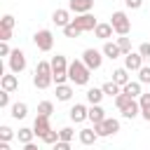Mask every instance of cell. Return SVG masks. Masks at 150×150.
Segmentation results:
<instances>
[{
    "mask_svg": "<svg viewBox=\"0 0 150 150\" xmlns=\"http://www.w3.org/2000/svg\"><path fill=\"white\" fill-rule=\"evenodd\" d=\"M91 70L84 66V61H73L70 66H68V80L75 84V87H84L87 82H89V75Z\"/></svg>",
    "mask_w": 150,
    "mask_h": 150,
    "instance_id": "1",
    "label": "cell"
},
{
    "mask_svg": "<svg viewBox=\"0 0 150 150\" xmlns=\"http://www.w3.org/2000/svg\"><path fill=\"white\" fill-rule=\"evenodd\" d=\"M52 112H54V103H52V101H42V103H38V115H42V117H52Z\"/></svg>",
    "mask_w": 150,
    "mask_h": 150,
    "instance_id": "30",
    "label": "cell"
},
{
    "mask_svg": "<svg viewBox=\"0 0 150 150\" xmlns=\"http://www.w3.org/2000/svg\"><path fill=\"white\" fill-rule=\"evenodd\" d=\"M101 52H103V56H108V59H117V56H124V54L120 52L117 42H110V40L103 45V49H101Z\"/></svg>",
    "mask_w": 150,
    "mask_h": 150,
    "instance_id": "18",
    "label": "cell"
},
{
    "mask_svg": "<svg viewBox=\"0 0 150 150\" xmlns=\"http://www.w3.org/2000/svg\"><path fill=\"white\" fill-rule=\"evenodd\" d=\"M42 141H45V143H49V145L59 143V131H54V129H52V131H49L47 136H42Z\"/></svg>",
    "mask_w": 150,
    "mask_h": 150,
    "instance_id": "37",
    "label": "cell"
},
{
    "mask_svg": "<svg viewBox=\"0 0 150 150\" xmlns=\"http://www.w3.org/2000/svg\"><path fill=\"white\" fill-rule=\"evenodd\" d=\"M0 108H9V91H0Z\"/></svg>",
    "mask_w": 150,
    "mask_h": 150,
    "instance_id": "39",
    "label": "cell"
},
{
    "mask_svg": "<svg viewBox=\"0 0 150 150\" xmlns=\"http://www.w3.org/2000/svg\"><path fill=\"white\" fill-rule=\"evenodd\" d=\"M105 94H103V89H96V87H91L89 91H87V101L91 103V105H101V98H103Z\"/></svg>",
    "mask_w": 150,
    "mask_h": 150,
    "instance_id": "25",
    "label": "cell"
},
{
    "mask_svg": "<svg viewBox=\"0 0 150 150\" xmlns=\"http://www.w3.org/2000/svg\"><path fill=\"white\" fill-rule=\"evenodd\" d=\"M94 131L98 134V138H105V136H115L120 131V122L115 117H105L101 124H94Z\"/></svg>",
    "mask_w": 150,
    "mask_h": 150,
    "instance_id": "5",
    "label": "cell"
},
{
    "mask_svg": "<svg viewBox=\"0 0 150 150\" xmlns=\"http://www.w3.org/2000/svg\"><path fill=\"white\" fill-rule=\"evenodd\" d=\"M12 138H14V131H12L7 124H2V127H0V141H2V143H9Z\"/></svg>",
    "mask_w": 150,
    "mask_h": 150,
    "instance_id": "33",
    "label": "cell"
},
{
    "mask_svg": "<svg viewBox=\"0 0 150 150\" xmlns=\"http://www.w3.org/2000/svg\"><path fill=\"white\" fill-rule=\"evenodd\" d=\"M73 23H75L82 33H87V30H96V26H98V21L94 19L91 12H89V14H77V16L73 19Z\"/></svg>",
    "mask_w": 150,
    "mask_h": 150,
    "instance_id": "9",
    "label": "cell"
},
{
    "mask_svg": "<svg viewBox=\"0 0 150 150\" xmlns=\"http://www.w3.org/2000/svg\"><path fill=\"white\" fill-rule=\"evenodd\" d=\"M138 105H141V117L150 122V94H141Z\"/></svg>",
    "mask_w": 150,
    "mask_h": 150,
    "instance_id": "22",
    "label": "cell"
},
{
    "mask_svg": "<svg viewBox=\"0 0 150 150\" xmlns=\"http://www.w3.org/2000/svg\"><path fill=\"white\" fill-rule=\"evenodd\" d=\"M52 82H54V75H52V63H49V61H40V63L35 66L33 84H35L38 89H47Z\"/></svg>",
    "mask_w": 150,
    "mask_h": 150,
    "instance_id": "2",
    "label": "cell"
},
{
    "mask_svg": "<svg viewBox=\"0 0 150 150\" xmlns=\"http://www.w3.org/2000/svg\"><path fill=\"white\" fill-rule=\"evenodd\" d=\"M9 70L14 75H19V73L26 70V54L21 49H12V54H9Z\"/></svg>",
    "mask_w": 150,
    "mask_h": 150,
    "instance_id": "8",
    "label": "cell"
},
{
    "mask_svg": "<svg viewBox=\"0 0 150 150\" xmlns=\"http://www.w3.org/2000/svg\"><path fill=\"white\" fill-rule=\"evenodd\" d=\"M91 7H94V0H70L68 2V9L75 14H89Z\"/></svg>",
    "mask_w": 150,
    "mask_h": 150,
    "instance_id": "10",
    "label": "cell"
},
{
    "mask_svg": "<svg viewBox=\"0 0 150 150\" xmlns=\"http://www.w3.org/2000/svg\"><path fill=\"white\" fill-rule=\"evenodd\" d=\"M82 61H84V66H87L89 70H98V68H101V63H103V52H98V49L89 47V49H84V52H82Z\"/></svg>",
    "mask_w": 150,
    "mask_h": 150,
    "instance_id": "6",
    "label": "cell"
},
{
    "mask_svg": "<svg viewBox=\"0 0 150 150\" xmlns=\"http://www.w3.org/2000/svg\"><path fill=\"white\" fill-rule=\"evenodd\" d=\"M89 120H91L94 124H101V122L105 120V110H103L101 105H91V108H89Z\"/></svg>",
    "mask_w": 150,
    "mask_h": 150,
    "instance_id": "24",
    "label": "cell"
},
{
    "mask_svg": "<svg viewBox=\"0 0 150 150\" xmlns=\"http://www.w3.org/2000/svg\"><path fill=\"white\" fill-rule=\"evenodd\" d=\"M110 26H112V30L117 35H129V30H131V21H129V16L124 12H112Z\"/></svg>",
    "mask_w": 150,
    "mask_h": 150,
    "instance_id": "4",
    "label": "cell"
},
{
    "mask_svg": "<svg viewBox=\"0 0 150 150\" xmlns=\"http://www.w3.org/2000/svg\"><path fill=\"white\" fill-rule=\"evenodd\" d=\"M59 141H66V143H70V141H73V129H70V127H63V129H59Z\"/></svg>",
    "mask_w": 150,
    "mask_h": 150,
    "instance_id": "35",
    "label": "cell"
},
{
    "mask_svg": "<svg viewBox=\"0 0 150 150\" xmlns=\"http://www.w3.org/2000/svg\"><path fill=\"white\" fill-rule=\"evenodd\" d=\"M56 98L59 101H70L73 98V87L70 84H56Z\"/></svg>",
    "mask_w": 150,
    "mask_h": 150,
    "instance_id": "23",
    "label": "cell"
},
{
    "mask_svg": "<svg viewBox=\"0 0 150 150\" xmlns=\"http://www.w3.org/2000/svg\"><path fill=\"white\" fill-rule=\"evenodd\" d=\"M0 87H2V91H14L16 87H19V77L14 75V73H9V75H2L0 77Z\"/></svg>",
    "mask_w": 150,
    "mask_h": 150,
    "instance_id": "15",
    "label": "cell"
},
{
    "mask_svg": "<svg viewBox=\"0 0 150 150\" xmlns=\"http://www.w3.org/2000/svg\"><path fill=\"white\" fill-rule=\"evenodd\" d=\"M68 115H70V120H73V122H77V124H80V122L89 120V108H87V105H82V103H75V105L70 108V112H68Z\"/></svg>",
    "mask_w": 150,
    "mask_h": 150,
    "instance_id": "12",
    "label": "cell"
},
{
    "mask_svg": "<svg viewBox=\"0 0 150 150\" xmlns=\"http://www.w3.org/2000/svg\"><path fill=\"white\" fill-rule=\"evenodd\" d=\"M101 89H103V94H105V96H120V94H122V87H120V84H115L112 80H110V82H105Z\"/></svg>",
    "mask_w": 150,
    "mask_h": 150,
    "instance_id": "28",
    "label": "cell"
},
{
    "mask_svg": "<svg viewBox=\"0 0 150 150\" xmlns=\"http://www.w3.org/2000/svg\"><path fill=\"white\" fill-rule=\"evenodd\" d=\"M0 150H12V148H9V143H0Z\"/></svg>",
    "mask_w": 150,
    "mask_h": 150,
    "instance_id": "45",
    "label": "cell"
},
{
    "mask_svg": "<svg viewBox=\"0 0 150 150\" xmlns=\"http://www.w3.org/2000/svg\"><path fill=\"white\" fill-rule=\"evenodd\" d=\"M52 21L59 26V28H66L73 19H70V9H54V14H52Z\"/></svg>",
    "mask_w": 150,
    "mask_h": 150,
    "instance_id": "14",
    "label": "cell"
},
{
    "mask_svg": "<svg viewBox=\"0 0 150 150\" xmlns=\"http://www.w3.org/2000/svg\"><path fill=\"white\" fill-rule=\"evenodd\" d=\"M127 73H129L127 68H115V70H112V82H115V84H120V87L129 84L131 80H129V75H127Z\"/></svg>",
    "mask_w": 150,
    "mask_h": 150,
    "instance_id": "19",
    "label": "cell"
},
{
    "mask_svg": "<svg viewBox=\"0 0 150 150\" xmlns=\"http://www.w3.org/2000/svg\"><path fill=\"white\" fill-rule=\"evenodd\" d=\"M23 150H40L35 143H28V145H23Z\"/></svg>",
    "mask_w": 150,
    "mask_h": 150,
    "instance_id": "44",
    "label": "cell"
},
{
    "mask_svg": "<svg viewBox=\"0 0 150 150\" xmlns=\"http://www.w3.org/2000/svg\"><path fill=\"white\" fill-rule=\"evenodd\" d=\"M12 38V30L9 28H0V42H7Z\"/></svg>",
    "mask_w": 150,
    "mask_h": 150,
    "instance_id": "41",
    "label": "cell"
},
{
    "mask_svg": "<svg viewBox=\"0 0 150 150\" xmlns=\"http://www.w3.org/2000/svg\"><path fill=\"white\" fill-rule=\"evenodd\" d=\"M124 68H127V70H136V73H138V70L143 68V56H141L138 52L127 54V56H124Z\"/></svg>",
    "mask_w": 150,
    "mask_h": 150,
    "instance_id": "11",
    "label": "cell"
},
{
    "mask_svg": "<svg viewBox=\"0 0 150 150\" xmlns=\"http://www.w3.org/2000/svg\"><path fill=\"white\" fill-rule=\"evenodd\" d=\"M33 131H35V136H47L49 131H52V127H49V117H42V115H38L35 117V122H33Z\"/></svg>",
    "mask_w": 150,
    "mask_h": 150,
    "instance_id": "13",
    "label": "cell"
},
{
    "mask_svg": "<svg viewBox=\"0 0 150 150\" xmlns=\"http://www.w3.org/2000/svg\"><path fill=\"white\" fill-rule=\"evenodd\" d=\"M122 94H127V96H131V98H141V82H129V84H124L122 87Z\"/></svg>",
    "mask_w": 150,
    "mask_h": 150,
    "instance_id": "20",
    "label": "cell"
},
{
    "mask_svg": "<svg viewBox=\"0 0 150 150\" xmlns=\"http://www.w3.org/2000/svg\"><path fill=\"white\" fill-rule=\"evenodd\" d=\"M124 5H127L129 9H141V5H143V0H124Z\"/></svg>",
    "mask_w": 150,
    "mask_h": 150,
    "instance_id": "40",
    "label": "cell"
},
{
    "mask_svg": "<svg viewBox=\"0 0 150 150\" xmlns=\"http://www.w3.org/2000/svg\"><path fill=\"white\" fill-rule=\"evenodd\" d=\"M98 141V134L94 129H80V143L82 145H94Z\"/></svg>",
    "mask_w": 150,
    "mask_h": 150,
    "instance_id": "17",
    "label": "cell"
},
{
    "mask_svg": "<svg viewBox=\"0 0 150 150\" xmlns=\"http://www.w3.org/2000/svg\"><path fill=\"white\" fill-rule=\"evenodd\" d=\"M131 101H134V98H131V96H127V94H120V96H115V105H117L120 110H124V108H127Z\"/></svg>",
    "mask_w": 150,
    "mask_h": 150,
    "instance_id": "32",
    "label": "cell"
},
{
    "mask_svg": "<svg viewBox=\"0 0 150 150\" xmlns=\"http://www.w3.org/2000/svg\"><path fill=\"white\" fill-rule=\"evenodd\" d=\"M33 136H35V131H33V129H28V127H23V129H19V134H16V138H19V143H23V145H28V143H33Z\"/></svg>",
    "mask_w": 150,
    "mask_h": 150,
    "instance_id": "27",
    "label": "cell"
},
{
    "mask_svg": "<svg viewBox=\"0 0 150 150\" xmlns=\"http://www.w3.org/2000/svg\"><path fill=\"white\" fill-rule=\"evenodd\" d=\"M52 150H70V143H66V141H59V143H54V148Z\"/></svg>",
    "mask_w": 150,
    "mask_h": 150,
    "instance_id": "43",
    "label": "cell"
},
{
    "mask_svg": "<svg viewBox=\"0 0 150 150\" xmlns=\"http://www.w3.org/2000/svg\"><path fill=\"white\" fill-rule=\"evenodd\" d=\"M138 54H141L143 59H150V42H143V45L138 47Z\"/></svg>",
    "mask_w": 150,
    "mask_h": 150,
    "instance_id": "38",
    "label": "cell"
},
{
    "mask_svg": "<svg viewBox=\"0 0 150 150\" xmlns=\"http://www.w3.org/2000/svg\"><path fill=\"white\" fill-rule=\"evenodd\" d=\"M52 75H54V82L56 84H66V80H68V61H66V56L63 54H56L52 61Z\"/></svg>",
    "mask_w": 150,
    "mask_h": 150,
    "instance_id": "3",
    "label": "cell"
},
{
    "mask_svg": "<svg viewBox=\"0 0 150 150\" xmlns=\"http://www.w3.org/2000/svg\"><path fill=\"white\" fill-rule=\"evenodd\" d=\"M112 33H115V30H112V26H110V23H98V26H96V30H94V35H96L98 40H103V42H108V40L112 38Z\"/></svg>",
    "mask_w": 150,
    "mask_h": 150,
    "instance_id": "16",
    "label": "cell"
},
{
    "mask_svg": "<svg viewBox=\"0 0 150 150\" xmlns=\"http://www.w3.org/2000/svg\"><path fill=\"white\" fill-rule=\"evenodd\" d=\"M138 82L141 84H150V66H143L138 70Z\"/></svg>",
    "mask_w": 150,
    "mask_h": 150,
    "instance_id": "34",
    "label": "cell"
},
{
    "mask_svg": "<svg viewBox=\"0 0 150 150\" xmlns=\"http://www.w3.org/2000/svg\"><path fill=\"white\" fill-rule=\"evenodd\" d=\"M9 54H12L9 45H7V42H0V56H9Z\"/></svg>",
    "mask_w": 150,
    "mask_h": 150,
    "instance_id": "42",
    "label": "cell"
},
{
    "mask_svg": "<svg viewBox=\"0 0 150 150\" xmlns=\"http://www.w3.org/2000/svg\"><path fill=\"white\" fill-rule=\"evenodd\" d=\"M120 112H122V117H127V120H134L136 115H141V105H138V101L134 98V101H131V103H129L124 110H120Z\"/></svg>",
    "mask_w": 150,
    "mask_h": 150,
    "instance_id": "21",
    "label": "cell"
},
{
    "mask_svg": "<svg viewBox=\"0 0 150 150\" xmlns=\"http://www.w3.org/2000/svg\"><path fill=\"white\" fill-rule=\"evenodd\" d=\"M117 47H120V52L127 56V54H131V38H127V35H120L117 38Z\"/></svg>",
    "mask_w": 150,
    "mask_h": 150,
    "instance_id": "29",
    "label": "cell"
},
{
    "mask_svg": "<svg viewBox=\"0 0 150 150\" xmlns=\"http://www.w3.org/2000/svg\"><path fill=\"white\" fill-rule=\"evenodd\" d=\"M63 35H66V38H80V35H82V30H80V28H77V26L70 21V23L63 28Z\"/></svg>",
    "mask_w": 150,
    "mask_h": 150,
    "instance_id": "31",
    "label": "cell"
},
{
    "mask_svg": "<svg viewBox=\"0 0 150 150\" xmlns=\"http://www.w3.org/2000/svg\"><path fill=\"white\" fill-rule=\"evenodd\" d=\"M0 28H9V30H12V28H14V16H12V14H5L2 21H0Z\"/></svg>",
    "mask_w": 150,
    "mask_h": 150,
    "instance_id": "36",
    "label": "cell"
},
{
    "mask_svg": "<svg viewBox=\"0 0 150 150\" xmlns=\"http://www.w3.org/2000/svg\"><path fill=\"white\" fill-rule=\"evenodd\" d=\"M33 42H35V47H38L40 52H49V49L54 47V35H52V30L42 28V30H38V33L33 35Z\"/></svg>",
    "mask_w": 150,
    "mask_h": 150,
    "instance_id": "7",
    "label": "cell"
},
{
    "mask_svg": "<svg viewBox=\"0 0 150 150\" xmlns=\"http://www.w3.org/2000/svg\"><path fill=\"white\" fill-rule=\"evenodd\" d=\"M9 110H12V117H14V120H23V117L28 115V105H26V103H21V101H19V103H14Z\"/></svg>",
    "mask_w": 150,
    "mask_h": 150,
    "instance_id": "26",
    "label": "cell"
}]
</instances>
